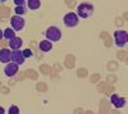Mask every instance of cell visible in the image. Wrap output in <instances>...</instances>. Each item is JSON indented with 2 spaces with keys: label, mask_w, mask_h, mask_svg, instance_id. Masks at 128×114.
I'll return each instance as SVG.
<instances>
[{
  "label": "cell",
  "mask_w": 128,
  "mask_h": 114,
  "mask_svg": "<svg viewBox=\"0 0 128 114\" xmlns=\"http://www.w3.org/2000/svg\"><path fill=\"white\" fill-rule=\"evenodd\" d=\"M94 14V5L88 3H82L77 6V16L81 18H90Z\"/></svg>",
  "instance_id": "cell-1"
},
{
  "label": "cell",
  "mask_w": 128,
  "mask_h": 114,
  "mask_svg": "<svg viewBox=\"0 0 128 114\" xmlns=\"http://www.w3.org/2000/svg\"><path fill=\"white\" fill-rule=\"evenodd\" d=\"M45 35H46V38H48L49 41H51V42H55V41H59V40L62 38V31H60V28H58V27H55V26H51V27H49V28L46 30Z\"/></svg>",
  "instance_id": "cell-2"
},
{
  "label": "cell",
  "mask_w": 128,
  "mask_h": 114,
  "mask_svg": "<svg viewBox=\"0 0 128 114\" xmlns=\"http://www.w3.org/2000/svg\"><path fill=\"white\" fill-rule=\"evenodd\" d=\"M114 41H115V45L118 46V48H123L127 44V41H128L127 32H126V31H122V30L115 31V34H114Z\"/></svg>",
  "instance_id": "cell-3"
},
{
  "label": "cell",
  "mask_w": 128,
  "mask_h": 114,
  "mask_svg": "<svg viewBox=\"0 0 128 114\" xmlns=\"http://www.w3.org/2000/svg\"><path fill=\"white\" fill-rule=\"evenodd\" d=\"M63 22L64 24H66V27H76L80 22V19H78V16L77 14H74V13H68L64 16V19H63Z\"/></svg>",
  "instance_id": "cell-4"
},
{
  "label": "cell",
  "mask_w": 128,
  "mask_h": 114,
  "mask_svg": "<svg viewBox=\"0 0 128 114\" xmlns=\"http://www.w3.org/2000/svg\"><path fill=\"white\" fill-rule=\"evenodd\" d=\"M10 24H12V28L14 31H22L24 27V19L20 16L16 14L14 17L10 18Z\"/></svg>",
  "instance_id": "cell-5"
},
{
  "label": "cell",
  "mask_w": 128,
  "mask_h": 114,
  "mask_svg": "<svg viewBox=\"0 0 128 114\" xmlns=\"http://www.w3.org/2000/svg\"><path fill=\"white\" fill-rule=\"evenodd\" d=\"M10 59H12L16 64H18V66H22L23 63H24V56H23V53L20 51L19 49H17V50H14V51H12V54H10Z\"/></svg>",
  "instance_id": "cell-6"
},
{
  "label": "cell",
  "mask_w": 128,
  "mask_h": 114,
  "mask_svg": "<svg viewBox=\"0 0 128 114\" xmlns=\"http://www.w3.org/2000/svg\"><path fill=\"white\" fill-rule=\"evenodd\" d=\"M98 91L99 92H104L105 95H110V94L114 92V87L109 84V82H100V84L98 85Z\"/></svg>",
  "instance_id": "cell-7"
},
{
  "label": "cell",
  "mask_w": 128,
  "mask_h": 114,
  "mask_svg": "<svg viewBox=\"0 0 128 114\" xmlns=\"http://www.w3.org/2000/svg\"><path fill=\"white\" fill-rule=\"evenodd\" d=\"M4 73H5L6 77H13V76H16V74L18 73V64H16V63L8 64V66L4 68Z\"/></svg>",
  "instance_id": "cell-8"
},
{
  "label": "cell",
  "mask_w": 128,
  "mask_h": 114,
  "mask_svg": "<svg viewBox=\"0 0 128 114\" xmlns=\"http://www.w3.org/2000/svg\"><path fill=\"white\" fill-rule=\"evenodd\" d=\"M110 101H112V104L115 106V108H122L126 105V99L124 98H119L116 94H112V98H110Z\"/></svg>",
  "instance_id": "cell-9"
},
{
  "label": "cell",
  "mask_w": 128,
  "mask_h": 114,
  "mask_svg": "<svg viewBox=\"0 0 128 114\" xmlns=\"http://www.w3.org/2000/svg\"><path fill=\"white\" fill-rule=\"evenodd\" d=\"M10 54H12V51H10L9 49H2L0 50V62L2 63H8V62H10L12 59H10Z\"/></svg>",
  "instance_id": "cell-10"
},
{
  "label": "cell",
  "mask_w": 128,
  "mask_h": 114,
  "mask_svg": "<svg viewBox=\"0 0 128 114\" xmlns=\"http://www.w3.org/2000/svg\"><path fill=\"white\" fill-rule=\"evenodd\" d=\"M22 44H23V41H22V38H19V37H13V38L9 40V46L12 48L13 50L20 49Z\"/></svg>",
  "instance_id": "cell-11"
},
{
  "label": "cell",
  "mask_w": 128,
  "mask_h": 114,
  "mask_svg": "<svg viewBox=\"0 0 128 114\" xmlns=\"http://www.w3.org/2000/svg\"><path fill=\"white\" fill-rule=\"evenodd\" d=\"M99 110H100V113H110V102H108L106 99H101Z\"/></svg>",
  "instance_id": "cell-12"
},
{
  "label": "cell",
  "mask_w": 128,
  "mask_h": 114,
  "mask_svg": "<svg viewBox=\"0 0 128 114\" xmlns=\"http://www.w3.org/2000/svg\"><path fill=\"white\" fill-rule=\"evenodd\" d=\"M74 64H76V58H74L72 54H68V55L66 56V62H64V66H66V68L72 69V68H74Z\"/></svg>",
  "instance_id": "cell-13"
},
{
  "label": "cell",
  "mask_w": 128,
  "mask_h": 114,
  "mask_svg": "<svg viewBox=\"0 0 128 114\" xmlns=\"http://www.w3.org/2000/svg\"><path fill=\"white\" fill-rule=\"evenodd\" d=\"M51 49H52L51 41H49V40H44V41H41V42H40V50H41V51H44V53H48V51H50Z\"/></svg>",
  "instance_id": "cell-14"
},
{
  "label": "cell",
  "mask_w": 128,
  "mask_h": 114,
  "mask_svg": "<svg viewBox=\"0 0 128 114\" xmlns=\"http://www.w3.org/2000/svg\"><path fill=\"white\" fill-rule=\"evenodd\" d=\"M100 38H104V40H105V46H106V48H110V46H112V44H113L112 41H113V40H112V36H110L109 32H106V31L101 32V34H100Z\"/></svg>",
  "instance_id": "cell-15"
},
{
  "label": "cell",
  "mask_w": 128,
  "mask_h": 114,
  "mask_svg": "<svg viewBox=\"0 0 128 114\" xmlns=\"http://www.w3.org/2000/svg\"><path fill=\"white\" fill-rule=\"evenodd\" d=\"M27 6L31 10H36L41 6V2L40 0H27Z\"/></svg>",
  "instance_id": "cell-16"
},
{
  "label": "cell",
  "mask_w": 128,
  "mask_h": 114,
  "mask_svg": "<svg viewBox=\"0 0 128 114\" xmlns=\"http://www.w3.org/2000/svg\"><path fill=\"white\" fill-rule=\"evenodd\" d=\"M3 37L5 38V40H10V38H13V37H16V31L13 30V28H6V30H4V32H3Z\"/></svg>",
  "instance_id": "cell-17"
},
{
  "label": "cell",
  "mask_w": 128,
  "mask_h": 114,
  "mask_svg": "<svg viewBox=\"0 0 128 114\" xmlns=\"http://www.w3.org/2000/svg\"><path fill=\"white\" fill-rule=\"evenodd\" d=\"M24 73H26V77H28L31 80H35L36 81L38 78V74H37V72L35 69H27V70H24Z\"/></svg>",
  "instance_id": "cell-18"
},
{
  "label": "cell",
  "mask_w": 128,
  "mask_h": 114,
  "mask_svg": "<svg viewBox=\"0 0 128 114\" xmlns=\"http://www.w3.org/2000/svg\"><path fill=\"white\" fill-rule=\"evenodd\" d=\"M40 72H42V74H45V76H49V74H51L52 69H51V67H49L48 64H42V66L40 67Z\"/></svg>",
  "instance_id": "cell-19"
},
{
  "label": "cell",
  "mask_w": 128,
  "mask_h": 114,
  "mask_svg": "<svg viewBox=\"0 0 128 114\" xmlns=\"http://www.w3.org/2000/svg\"><path fill=\"white\" fill-rule=\"evenodd\" d=\"M0 14H2V17L8 18L9 14H10V8L5 6V5H0Z\"/></svg>",
  "instance_id": "cell-20"
},
{
  "label": "cell",
  "mask_w": 128,
  "mask_h": 114,
  "mask_svg": "<svg viewBox=\"0 0 128 114\" xmlns=\"http://www.w3.org/2000/svg\"><path fill=\"white\" fill-rule=\"evenodd\" d=\"M36 90L38 92H46L48 91V85L45 82H37L36 84Z\"/></svg>",
  "instance_id": "cell-21"
},
{
  "label": "cell",
  "mask_w": 128,
  "mask_h": 114,
  "mask_svg": "<svg viewBox=\"0 0 128 114\" xmlns=\"http://www.w3.org/2000/svg\"><path fill=\"white\" fill-rule=\"evenodd\" d=\"M116 56H118V59H120L122 62H127V51H124V50H122V51H118L116 53Z\"/></svg>",
  "instance_id": "cell-22"
},
{
  "label": "cell",
  "mask_w": 128,
  "mask_h": 114,
  "mask_svg": "<svg viewBox=\"0 0 128 114\" xmlns=\"http://www.w3.org/2000/svg\"><path fill=\"white\" fill-rule=\"evenodd\" d=\"M87 74H88V72H87V69H86V68H80V69L77 70V76H78V77H81V78L86 77Z\"/></svg>",
  "instance_id": "cell-23"
},
{
  "label": "cell",
  "mask_w": 128,
  "mask_h": 114,
  "mask_svg": "<svg viewBox=\"0 0 128 114\" xmlns=\"http://www.w3.org/2000/svg\"><path fill=\"white\" fill-rule=\"evenodd\" d=\"M16 13H17L18 16L24 14V13H26V8H24L23 5H17V6H16Z\"/></svg>",
  "instance_id": "cell-24"
},
{
  "label": "cell",
  "mask_w": 128,
  "mask_h": 114,
  "mask_svg": "<svg viewBox=\"0 0 128 114\" xmlns=\"http://www.w3.org/2000/svg\"><path fill=\"white\" fill-rule=\"evenodd\" d=\"M100 81V73H95L90 77V82H94V84H96V82Z\"/></svg>",
  "instance_id": "cell-25"
},
{
  "label": "cell",
  "mask_w": 128,
  "mask_h": 114,
  "mask_svg": "<svg viewBox=\"0 0 128 114\" xmlns=\"http://www.w3.org/2000/svg\"><path fill=\"white\" fill-rule=\"evenodd\" d=\"M108 69H109V70L118 69V63H116V62H110V63L108 64Z\"/></svg>",
  "instance_id": "cell-26"
},
{
  "label": "cell",
  "mask_w": 128,
  "mask_h": 114,
  "mask_svg": "<svg viewBox=\"0 0 128 114\" xmlns=\"http://www.w3.org/2000/svg\"><path fill=\"white\" fill-rule=\"evenodd\" d=\"M9 114H18L19 113V108L18 106H16V105H12L9 108V112H8Z\"/></svg>",
  "instance_id": "cell-27"
},
{
  "label": "cell",
  "mask_w": 128,
  "mask_h": 114,
  "mask_svg": "<svg viewBox=\"0 0 128 114\" xmlns=\"http://www.w3.org/2000/svg\"><path fill=\"white\" fill-rule=\"evenodd\" d=\"M66 4L70 8V9H73V8H76V4H77V0H66Z\"/></svg>",
  "instance_id": "cell-28"
},
{
  "label": "cell",
  "mask_w": 128,
  "mask_h": 114,
  "mask_svg": "<svg viewBox=\"0 0 128 114\" xmlns=\"http://www.w3.org/2000/svg\"><path fill=\"white\" fill-rule=\"evenodd\" d=\"M22 53H23V56H24V58H31V56H32V50H31V49H28V48H27V49H24V50L22 51Z\"/></svg>",
  "instance_id": "cell-29"
},
{
  "label": "cell",
  "mask_w": 128,
  "mask_h": 114,
  "mask_svg": "<svg viewBox=\"0 0 128 114\" xmlns=\"http://www.w3.org/2000/svg\"><path fill=\"white\" fill-rule=\"evenodd\" d=\"M106 82L114 84V82H116V77H115V76H108V77H106Z\"/></svg>",
  "instance_id": "cell-30"
},
{
  "label": "cell",
  "mask_w": 128,
  "mask_h": 114,
  "mask_svg": "<svg viewBox=\"0 0 128 114\" xmlns=\"http://www.w3.org/2000/svg\"><path fill=\"white\" fill-rule=\"evenodd\" d=\"M54 72H55V73H59V72H62V66L58 64V63H55V64H54Z\"/></svg>",
  "instance_id": "cell-31"
},
{
  "label": "cell",
  "mask_w": 128,
  "mask_h": 114,
  "mask_svg": "<svg viewBox=\"0 0 128 114\" xmlns=\"http://www.w3.org/2000/svg\"><path fill=\"white\" fill-rule=\"evenodd\" d=\"M0 91H2L3 92V94H9V88L6 87V86H2V87H0Z\"/></svg>",
  "instance_id": "cell-32"
},
{
  "label": "cell",
  "mask_w": 128,
  "mask_h": 114,
  "mask_svg": "<svg viewBox=\"0 0 128 114\" xmlns=\"http://www.w3.org/2000/svg\"><path fill=\"white\" fill-rule=\"evenodd\" d=\"M13 2H14V4H16V5H24L26 0H13Z\"/></svg>",
  "instance_id": "cell-33"
},
{
  "label": "cell",
  "mask_w": 128,
  "mask_h": 114,
  "mask_svg": "<svg viewBox=\"0 0 128 114\" xmlns=\"http://www.w3.org/2000/svg\"><path fill=\"white\" fill-rule=\"evenodd\" d=\"M115 20H116V22H115L116 26H122V24H123V22H122V19H120V18H116Z\"/></svg>",
  "instance_id": "cell-34"
},
{
  "label": "cell",
  "mask_w": 128,
  "mask_h": 114,
  "mask_svg": "<svg viewBox=\"0 0 128 114\" xmlns=\"http://www.w3.org/2000/svg\"><path fill=\"white\" fill-rule=\"evenodd\" d=\"M26 77V73H24V72H20V74L18 76V80H23Z\"/></svg>",
  "instance_id": "cell-35"
},
{
  "label": "cell",
  "mask_w": 128,
  "mask_h": 114,
  "mask_svg": "<svg viewBox=\"0 0 128 114\" xmlns=\"http://www.w3.org/2000/svg\"><path fill=\"white\" fill-rule=\"evenodd\" d=\"M8 44V41H0V46H5Z\"/></svg>",
  "instance_id": "cell-36"
},
{
  "label": "cell",
  "mask_w": 128,
  "mask_h": 114,
  "mask_svg": "<svg viewBox=\"0 0 128 114\" xmlns=\"http://www.w3.org/2000/svg\"><path fill=\"white\" fill-rule=\"evenodd\" d=\"M0 114H5V109L0 106Z\"/></svg>",
  "instance_id": "cell-37"
},
{
  "label": "cell",
  "mask_w": 128,
  "mask_h": 114,
  "mask_svg": "<svg viewBox=\"0 0 128 114\" xmlns=\"http://www.w3.org/2000/svg\"><path fill=\"white\" fill-rule=\"evenodd\" d=\"M2 38H3V31L0 30V40H2Z\"/></svg>",
  "instance_id": "cell-38"
},
{
  "label": "cell",
  "mask_w": 128,
  "mask_h": 114,
  "mask_svg": "<svg viewBox=\"0 0 128 114\" xmlns=\"http://www.w3.org/2000/svg\"><path fill=\"white\" fill-rule=\"evenodd\" d=\"M5 2V0H0V3H4Z\"/></svg>",
  "instance_id": "cell-39"
}]
</instances>
